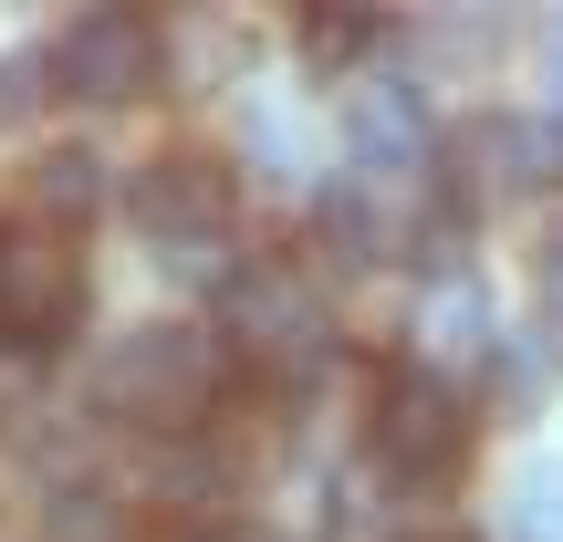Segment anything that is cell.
Returning a JSON list of instances; mask_svg holds the SVG:
<instances>
[{
    "mask_svg": "<svg viewBox=\"0 0 563 542\" xmlns=\"http://www.w3.org/2000/svg\"><path fill=\"white\" fill-rule=\"evenodd\" d=\"M42 95H53V53H0V136H11Z\"/></svg>",
    "mask_w": 563,
    "mask_h": 542,
    "instance_id": "ba28073f",
    "label": "cell"
},
{
    "mask_svg": "<svg viewBox=\"0 0 563 542\" xmlns=\"http://www.w3.org/2000/svg\"><path fill=\"white\" fill-rule=\"evenodd\" d=\"M230 386H241V355H230L220 323H136V334L104 355V418L146 428V439H209V418L230 407Z\"/></svg>",
    "mask_w": 563,
    "mask_h": 542,
    "instance_id": "6da1fadb",
    "label": "cell"
},
{
    "mask_svg": "<svg viewBox=\"0 0 563 542\" xmlns=\"http://www.w3.org/2000/svg\"><path fill=\"white\" fill-rule=\"evenodd\" d=\"M136 542H209V532H199V522H146Z\"/></svg>",
    "mask_w": 563,
    "mask_h": 542,
    "instance_id": "30bf717a",
    "label": "cell"
},
{
    "mask_svg": "<svg viewBox=\"0 0 563 542\" xmlns=\"http://www.w3.org/2000/svg\"><path fill=\"white\" fill-rule=\"evenodd\" d=\"M167 74V32L157 11H74L53 42V95L63 104H104V115H125V104H146Z\"/></svg>",
    "mask_w": 563,
    "mask_h": 542,
    "instance_id": "277c9868",
    "label": "cell"
},
{
    "mask_svg": "<svg viewBox=\"0 0 563 542\" xmlns=\"http://www.w3.org/2000/svg\"><path fill=\"white\" fill-rule=\"evenodd\" d=\"M125 209H136L146 241L199 251V241H230V220H241V178H230L220 146H167V157H146V167H136Z\"/></svg>",
    "mask_w": 563,
    "mask_h": 542,
    "instance_id": "5b68a950",
    "label": "cell"
},
{
    "mask_svg": "<svg viewBox=\"0 0 563 542\" xmlns=\"http://www.w3.org/2000/svg\"><path fill=\"white\" fill-rule=\"evenodd\" d=\"M95 209H104V157H84V146H42V157H21V209H11V220L84 230Z\"/></svg>",
    "mask_w": 563,
    "mask_h": 542,
    "instance_id": "8992f818",
    "label": "cell"
},
{
    "mask_svg": "<svg viewBox=\"0 0 563 542\" xmlns=\"http://www.w3.org/2000/svg\"><path fill=\"white\" fill-rule=\"evenodd\" d=\"M292 32H302V53H313L323 74H355V63L386 42V21H376V11H302Z\"/></svg>",
    "mask_w": 563,
    "mask_h": 542,
    "instance_id": "52a82bcc",
    "label": "cell"
},
{
    "mask_svg": "<svg viewBox=\"0 0 563 542\" xmlns=\"http://www.w3.org/2000/svg\"><path fill=\"white\" fill-rule=\"evenodd\" d=\"M32 365H42V355H21V344H11V334H0V418H11V407H21V397H32Z\"/></svg>",
    "mask_w": 563,
    "mask_h": 542,
    "instance_id": "9c48e42d",
    "label": "cell"
},
{
    "mask_svg": "<svg viewBox=\"0 0 563 542\" xmlns=\"http://www.w3.org/2000/svg\"><path fill=\"white\" fill-rule=\"evenodd\" d=\"M470 439H481V407H470V386L449 376V365H397L376 418H365V449H376L386 480H407V490H449L470 469Z\"/></svg>",
    "mask_w": 563,
    "mask_h": 542,
    "instance_id": "7a4b0ae2",
    "label": "cell"
},
{
    "mask_svg": "<svg viewBox=\"0 0 563 542\" xmlns=\"http://www.w3.org/2000/svg\"><path fill=\"white\" fill-rule=\"evenodd\" d=\"M84 302H95V272H84L74 230L42 220H0V334L21 355H63L84 334Z\"/></svg>",
    "mask_w": 563,
    "mask_h": 542,
    "instance_id": "3957f363",
    "label": "cell"
}]
</instances>
